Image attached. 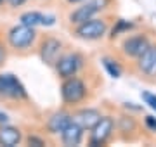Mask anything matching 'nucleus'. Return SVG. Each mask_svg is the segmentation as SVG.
Here are the masks:
<instances>
[{
  "label": "nucleus",
  "mask_w": 156,
  "mask_h": 147,
  "mask_svg": "<svg viewBox=\"0 0 156 147\" xmlns=\"http://www.w3.org/2000/svg\"><path fill=\"white\" fill-rule=\"evenodd\" d=\"M101 118H102V116H101V113L97 109H82V111H78V113L73 116V121L78 123L83 130H92Z\"/></svg>",
  "instance_id": "obj_9"
},
{
  "label": "nucleus",
  "mask_w": 156,
  "mask_h": 147,
  "mask_svg": "<svg viewBox=\"0 0 156 147\" xmlns=\"http://www.w3.org/2000/svg\"><path fill=\"white\" fill-rule=\"evenodd\" d=\"M97 12H99V11H97L92 4L85 2L82 7H78L76 11H73L71 14H69V23H71V24H82V23H85V21L92 19Z\"/></svg>",
  "instance_id": "obj_13"
},
{
  "label": "nucleus",
  "mask_w": 156,
  "mask_h": 147,
  "mask_svg": "<svg viewBox=\"0 0 156 147\" xmlns=\"http://www.w3.org/2000/svg\"><path fill=\"white\" fill-rule=\"evenodd\" d=\"M73 121V116L71 114L64 113V111H59V113L52 114L49 119V123H47V128H49L50 133H54V135H59L62 132L66 130V126Z\"/></svg>",
  "instance_id": "obj_11"
},
{
  "label": "nucleus",
  "mask_w": 156,
  "mask_h": 147,
  "mask_svg": "<svg viewBox=\"0 0 156 147\" xmlns=\"http://www.w3.org/2000/svg\"><path fill=\"white\" fill-rule=\"evenodd\" d=\"M69 4H76V2H82V0H68Z\"/></svg>",
  "instance_id": "obj_26"
},
{
  "label": "nucleus",
  "mask_w": 156,
  "mask_h": 147,
  "mask_svg": "<svg viewBox=\"0 0 156 147\" xmlns=\"http://www.w3.org/2000/svg\"><path fill=\"white\" fill-rule=\"evenodd\" d=\"M108 24L102 19H89L82 24H76V35L82 40H99L102 35L106 33Z\"/></svg>",
  "instance_id": "obj_4"
},
{
  "label": "nucleus",
  "mask_w": 156,
  "mask_h": 147,
  "mask_svg": "<svg viewBox=\"0 0 156 147\" xmlns=\"http://www.w3.org/2000/svg\"><path fill=\"white\" fill-rule=\"evenodd\" d=\"M42 21H44V14L42 12H37V11H31V12H24L21 16V23L26 24V26H38V24H42Z\"/></svg>",
  "instance_id": "obj_15"
},
{
  "label": "nucleus",
  "mask_w": 156,
  "mask_h": 147,
  "mask_svg": "<svg viewBox=\"0 0 156 147\" xmlns=\"http://www.w3.org/2000/svg\"><path fill=\"white\" fill-rule=\"evenodd\" d=\"M89 4H92V5L97 9V11H102V9H106L108 4H109V0H87Z\"/></svg>",
  "instance_id": "obj_20"
},
{
  "label": "nucleus",
  "mask_w": 156,
  "mask_h": 147,
  "mask_svg": "<svg viewBox=\"0 0 156 147\" xmlns=\"http://www.w3.org/2000/svg\"><path fill=\"white\" fill-rule=\"evenodd\" d=\"M102 64H104V68H106L108 74H109L111 78H120V76H122V68H120L113 59L104 57V59H102Z\"/></svg>",
  "instance_id": "obj_17"
},
{
  "label": "nucleus",
  "mask_w": 156,
  "mask_h": 147,
  "mask_svg": "<svg viewBox=\"0 0 156 147\" xmlns=\"http://www.w3.org/2000/svg\"><path fill=\"white\" fill-rule=\"evenodd\" d=\"M7 38H9V43L12 49H28L37 38V31L33 26H26L21 23L19 26H14L9 31Z\"/></svg>",
  "instance_id": "obj_2"
},
{
  "label": "nucleus",
  "mask_w": 156,
  "mask_h": 147,
  "mask_svg": "<svg viewBox=\"0 0 156 147\" xmlns=\"http://www.w3.org/2000/svg\"><path fill=\"white\" fill-rule=\"evenodd\" d=\"M116 126H118V130L120 132H134L135 130V119L132 118V116H122V118L118 119V123H116Z\"/></svg>",
  "instance_id": "obj_18"
},
{
  "label": "nucleus",
  "mask_w": 156,
  "mask_h": 147,
  "mask_svg": "<svg viewBox=\"0 0 156 147\" xmlns=\"http://www.w3.org/2000/svg\"><path fill=\"white\" fill-rule=\"evenodd\" d=\"M83 64V59L80 54H66V56H61L56 62V71L61 78H69V76H75L78 73V69L82 68Z\"/></svg>",
  "instance_id": "obj_5"
},
{
  "label": "nucleus",
  "mask_w": 156,
  "mask_h": 147,
  "mask_svg": "<svg viewBox=\"0 0 156 147\" xmlns=\"http://www.w3.org/2000/svg\"><path fill=\"white\" fill-rule=\"evenodd\" d=\"M139 69L147 76H156V47L149 45V49L139 57V62H137Z\"/></svg>",
  "instance_id": "obj_10"
},
{
  "label": "nucleus",
  "mask_w": 156,
  "mask_h": 147,
  "mask_svg": "<svg viewBox=\"0 0 156 147\" xmlns=\"http://www.w3.org/2000/svg\"><path fill=\"white\" fill-rule=\"evenodd\" d=\"M144 123H146V126H147L151 132H156V116H146Z\"/></svg>",
  "instance_id": "obj_21"
},
{
  "label": "nucleus",
  "mask_w": 156,
  "mask_h": 147,
  "mask_svg": "<svg viewBox=\"0 0 156 147\" xmlns=\"http://www.w3.org/2000/svg\"><path fill=\"white\" fill-rule=\"evenodd\" d=\"M2 2H4V0H0V4H2Z\"/></svg>",
  "instance_id": "obj_27"
},
{
  "label": "nucleus",
  "mask_w": 156,
  "mask_h": 147,
  "mask_svg": "<svg viewBox=\"0 0 156 147\" xmlns=\"http://www.w3.org/2000/svg\"><path fill=\"white\" fill-rule=\"evenodd\" d=\"M82 137H83V128L78 123H75V121H71L66 126V130L61 133V138H62L64 145H78L82 142Z\"/></svg>",
  "instance_id": "obj_12"
},
{
  "label": "nucleus",
  "mask_w": 156,
  "mask_h": 147,
  "mask_svg": "<svg viewBox=\"0 0 156 147\" xmlns=\"http://www.w3.org/2000/svg\"><path fill=\"white\" fill-rule=\"evenodd\" d=\"M0 95L12 97V99H26V88L14 74H0Z\"/></svg>",
  "instance_id": "obj_6"
},
{
  "label": "nucleus",
  "mask_w": 156,
  "mask_h": 147,
  "mask_svg": "<svg viewBox=\"0 0 156 147\" xmlns=\"http://www.w3.org/2000/svg\"><path fill=\"white\" fill-rule=\"evenodd\" d=\"M5 49H4V47L0 45V66H2V64H4V62H5Z\"/></svg>",
  "instance_id": "obj_25"
},
{
  "label": "nucleus",
  "mask_w": 156,
  "mask_h": 147,
  "mask_svg": "<svg viewBox=\"0 0 156 147\" xmlns=\"http://www.w3.org/2000/svg\"><path fill=\"white\" fill-rule=\"evenodd\" d=\"M61 49H62V43L59 42L57 38H47L42 43L40 47V57L45 64L49 66H56L57 59H59V54H61Z\"/></svg>",
  "instance_id": "obj_8"
},
{
  "label": "nucleus",
  "mask_w": 156,
  "mask_h": 147,
  "mask_svg": "<svg viewBox=\"0 0 156 147\" xmlns=\"http://www.w3.org/2000/svg\"><path fill=\"white\" fill-rule=\"evenodd\" d=\"M7 123H9V116L0 111V125H7Z\"/></svg>",
  "instance_id": "obj_24"
},
{
  "label": "nucleus",
  "mask_w": 156,
  "mask_h": 147,
  "mask_svg": "<svg viewBox=\"0 0 156 147\" xmlns=\"http://www.w3.org/2000/svg\"><path fill=\"white\" fill-rule=\"evenodd\" d=\"M140 97H142V101H144V104H147L153 111H156V95L154 94H151V92H142L140 94Z\"/></svg>",
  "instance_id": "obj_19"
},
{
  "label": "nucleus",
  "mask_w": 156,
  "mask_h": 147,
  "mask_svg": "<svg viewBox=\"0 0 156 147\" xmlns=\"http://www.w3.org/2000/svg\"><path fill=\"white\" fill-rule=\"evenodd\" d=\"M21 142V132L9 126V125H0V144L5 147H14Z\"/></svg>",
  "instance_id": "obj_14"
},
{
  "label": "nucleus",
  "mask_w": 156,
  "mask_h": 147,
  "mask_svg": "<svg viewBox=\"0 0 156 147\" xmlns=\"http://www.w3.org/2000/svg\"><path fill=\"white\" fill-rule=\"evenodd\" d=\"M28 144H30V145H37V147L45 145L44 140H42V138H38V137H30V138H28Z\"/></svg>",
  "instance_id": "obj_22"
},
{
  "label": "nucleus",
  "mask_w": 156,
  "mask_h": 147,
  "mask_svg": "<svg viewBox=\"0 0 156 147\" xmlns=\"http://www.w3.org/2000/svg\"><path fill=\"white\" fill-rule=\"evenodd\" d=\"M85 95H87V87L82 80L76 76L64 78V83L61 87V97L64 104H78L85 99Z\"/></svg>",
  "instance_id": "obj_1"
},
{
  "label": "nucleus",
  "mask_w": 156,
  "mask_h": 147,
  "mask_svg": "<svg viewBox=\"0 0 156 147\" xmlns=\"http://www.w3.org/2000/svg\"><path fill=\"white\" fill-rule=\"evenodd\" d=\"M115 119L111 116H102V118L97 121L94 128H92V135H90V145H104L106 140L113 135L115 132Z\"/></svg>",
  "instance_id": "obj_3"
},
{
  "label": "nucleus",
  "mask_w": 156,
  "mask_h": 147,
  "mask_svg": "<svg viewBox=\"0 0 156 147\" xmlns=\"http://www.w3.org/2000/svg\"><path fill=\"white\" fill-rule=\"evenodd\" d=\"M149 40L146 35H134V36H128L125 42H123V54L128 57H135V59H139L142 54H144L147 49H149Z\"/></svg>",
  "instance_id": "obj_7"
},
{
  "label": "nucleus",
  "mask_w": 156,
  "mask_h": 147,
  "mask_svg": "<svg viewBox=\"0 0 156 147\" xmlns=\"http://www.w3.org/2000/svg\"><path fill=\"white\" fill-rule=\"evenodd\" d=\"M132 28H134V23L125 21V19H120V21H116V24L113 26L109 36H111V38H116V36H120V35H123V33H128Z\"/></svg>",
  "instance_id": "obj_16"
},
{
  "label": "nucleus",
  "mask_w": 156,
  "mask_h": 147,
  "mask_svg": "<svg viewBox=\"0 0 156 147\" xmlns=\"http://www.w3.org/2000/svg\"><path fill=\"white\" fill-rule=\"evenodd\" d=\"M7 2H9V5L11 7H21L23 4H26L28 0H7Z\"/></svg>",
  "instance_id": "obj_23"
}]
</instances>
